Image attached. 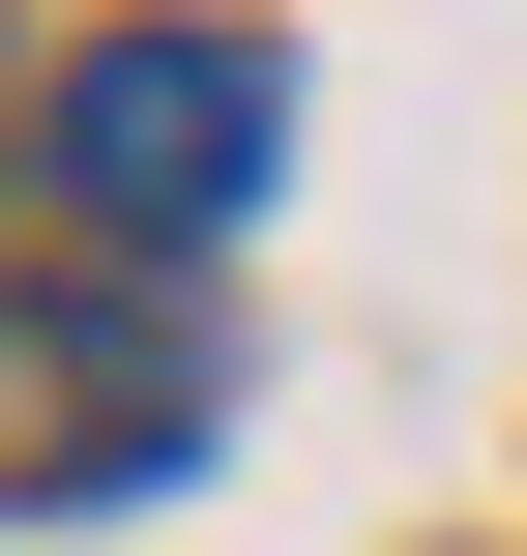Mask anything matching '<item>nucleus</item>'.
Segmentation results:
<instances>
[{
	"label": "nucleus",
	"mask_w": 527,
	"mask_h": 556,
	"mask_svg": "<svg viewBox=\"0 0 527 556\" xmlns=\"http://www.w3.org/2000/svg\"><path fill=\"white\" fill-rule=\"evenodd\" d=\"M29 147H59V205H88L117 264H205V235L293 176V59H264V29H88Z\"/></svg>",
	"instance_id": "f257e3e1"
},
{
	"label": "nucleus",
	"mask_w": 527,
	"mask_h": 556,
	"mask_svg": "<svg viewBox=\"0 0 527 556\" xmlns=\"http://www.w3.org/2000/svg\"><path fill=\"white\" fill-rule=\"evenodd\" d=\"M205 440V352L147 323V293H29L0 323V498H117V469H176Z\"/></svg>",
	"instance_id": "f03ea898"
}]
</instances>
